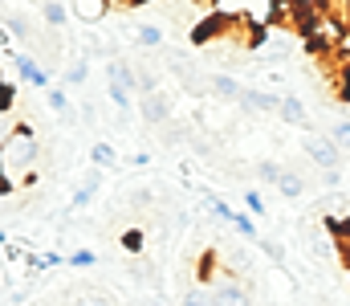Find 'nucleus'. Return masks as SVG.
<instances>
[{"label":"nucleus","instance_id":"33","mask_svg":"<svg viewBox=\"0 0 350 306\" xmlns=\"http://www.w3.org/2000/svg\"><path fill=\"white\" fill-rule=\"evenodd\" d=\"M347 180H350V172H347Z\"/></svg>","mask_w":350,"mask_h":306},{"label":"nucleus","instance_id":"26","mask_svg":"<svg viewBox=\"0 0 350 306\" xmlns=\"http://www.w3.org/2000/svg\"><path fill=\"white\" fill-rule=\"evenodd\" d=\"M45 102H49V110H53V114H66V110H70V99H66V90H62V86H53V90L45 94Z\"/></svg>","mask_w":350,"mask_h":306},{"label":"nucleus","instance_id":"24","mask_svg":"<svg viewBox=\"0 0 350 306\" xmlns=\"http://www.w3.org/2000/svg\"><path fill=\"white\" fill-rule=\"evenodd\" d=\"M106 94H110V102H114L118 110H131V102H135L131 90H122V86H114V82H106Z\"/></svg>","mask_w":350,"mask_h":306},{"label":"nucleus","instance_id":"4","mask_svg":"<svg viewBox=\"0 0 350 306\" xmlns=\"http://www.w3.org/2000/svg\"><path fill=\"white\" fill-rule=\"evenodd\" d=\"M139 114H143V123H151V127H163V123L172 118V99H167L163 90H155V94H143V99H139Z\"/></svg>","mask_w":350,"mask_h":306},{"label":"nucleus","instance_id":"20","mask_svg":"<svg viewBox=\"0 0 350 306\" xmlns=\"http://www.w3.org/2000/svg\"><path fill=\"white\" fill-rule=\"evenodd\" d=\"M326 135H330V143H334L338 151H350V118H342V123H334V127H330Z\"/></svg>","mask_w":350,"mask_h":306},{"label":"nucleus","instance_id":"5","mask_svg":"<svg viewBox=\"0 0 350 306\" xmlns=\"http://www.w3.org/2000/svg\"><path fill=\"white\" fill-rule=\"evenodd\" d=\"M12 66H16V74H21V82H29V86H37V90H53L49 86V74H45V66L37 62V58H29V53H16L12 58Z\"/></svg>","mask_w":350,"mask_h":306},{"label":"nucleus","instance_id":"28","mask_svg":"<svg viewBox=\"0 0 350 306\" xmlns=\"http://www.w3.org/2000/svg\"><path fill=\"white\" fill-rule=\"evenodd\" d=\"M245 208H249V216H253V220L265 212V196L257 192V188H249V192H245Z\"/></svg>","mask_w":350,"mask_h":306},{"label":"nucleus","instance_id":"25","mask_svg":"<svg viewBox=\"0 0 350 306\" xmlns=\"http://www.w3.org/2000/svg\"><path fill=\"white\" fill-rule=\"evenodd\" d=\"M98 257H94V249H74L70 257H66V266H74V270H90Z\"/></svg>","mask_w":350,"mask_h":306},{"label":"nucleus","instance_id":"19","mask_svg":"<svg viewBox=\"0 0 350 306\" xmlns=\"http://www.w3.org/2000/svg\"><path fill=\"white\" fill-rule=\"evenodd\" d=\"M16 127H21V123L12 118V106H4V102H0V151L8 147V139H12V131H16Z\"/></svg>","mask_w":350,"mask_h":306},{"label":"nucleus","instance_id":"9","mask_svg":"<svg viewBox=\"0 0 350 306\" xmlns=\"http://www.w3.org/2000/svg\"><path fill=\"white\" fill-rule=\"evenodd\" d=\"M277 114H281V123H289V127H306V102L297 99V94H285L281 106H277Z\"/></svg>","mask_w":350,"mask_h":306},{"label":"nucleus","instance_id":"21","mask_svg":"<svg viewBox=\"0 0 350 306\" xmlns=\"http://www.w3.org/2000/svg\"><path fill=\"white\" fill-rule=\"evenodd\" d=\"M86 78H90V66H86V62H74L70 70H62V82H66V86H82Z\"/></svg>","mask_w":350,"mask_h":306},{"label":"nucleus","instance_id":"32","mask_svg":"<svg viewBox=\"0 0 350 306\" xmlns=\"http://www.w3.org/2000/svg\"><path fill=\"white\" fill-rule=\"evenodd\" d=\"M0 286H4V274H0Z\"/></svg>","mask_w":350,"mask_h":306},{"label":"nucleus","instance_id":"11","mask_svg":"<svg viewBox=\"0 0 350 306\" xmlns=\"http://www.w3.org/2000/svg\"><path fill=\"white\" fill-rule=\"evenodd\" d=\"M70 16H78L82 25H98L106 16V4L102 0H78V4H70Z\"/></svg>","mask_w":350,"mask_h":306},{"label":"nucleus","instance_id":"30","mask_svg":"<svg viewBox=\"0 0 350 306\" xmlns=\"http://www.w3.org/2000/svg\"><path fill=\"white\" fill-rule=\"evenodd\" d=\"M8 245H12V241H8V233L0 229V249H8Z\"/></svg>","mask_w":350,"mask_h":306},{"label":"nucleus","instance_id":"12","mask_svg":"<svg viewBox=\"0 0 350 306\" xmlns=\"http://www.w3.org/2000/svg\"><path fill=\"white\" fill-rule=\"evenodd\" d=\"M277 192H281L285 201H297V196L306 192V180H301L293 168H285V172H281V180H277Z\"/></svg>","mask_w":350,"mask_h":306},{"label":"nucleus","instance_id":"31","mask_svg":"<svg viewBox=\"0 0 350 306\" xmlns=\"http://www.w3.org/2000/svg\"><path fill=\"white\" fill-rule=\"evenodd\" d=\"M147 306H159V303H155V298H147Z\"/></svg>","mask_w":350,"mask_h":306},{"label":"nucleus","instance_id":"17","mask_svg":"<svg viewBox=\"0 0 350 306\" xmlns=\"http://www.w3.org/2000/svg\"><path fill=\"white\" fill-rule=\"evenodd\" d=\"M228 225H232V229H237L245 241H261V233H257V220H253L249 212H232V220H228Z\"/></svg>","mask_w":350,"mask_h":306},{"label":"nucleus","instance_id":"10","mask_svg":"<svg viewBox=\"0 0 350 306\" xmlns=\"http://www.w3.org/2000/svg\"><path fill=\"white\" fill-rule=\"evenodd\" d=\"M0 29L12 33L16 41H29V37H33V25H29V16H21V12H0Z\"/></svg>","mask_w":350,"mask_h":306},{"label":"nucleus","instance_id":"2","mask_svg":"<svg viewBox=\"0 0 350 306\" xmlns=\"http://www.w3.org/2000/svg\"><path fill=\"white\" fill-rule=\"evenodd\" d=\"M301 151H306V160H310L314 168H322V176H326V172H338V164H342V151L330 143V135H318V131H310V135L301 139Z\"/></svg>","mask_w":350,"mask_h":306},{"label":"nucleus","instance_id":"3","mask_svg":"<svg viewBox=\"0 0 350 306\" xmlns=\"http://www.w3.org/2000/svg\"><path fill=\"white\" fill-rule=\"evenodd\" d=\"M212 303L216 306H253V290H249L241 278L220 274V278L212 282Z\"/></svg>","mask_w":350,"mask_h":306},{"label":"nucleus","instance_id":"22","mask_svg":"<svg viewBox=\"0 0 350 306\" xmlns=\"http://www.w3.org/2000/svg\"><path fill=\"white\" fill-rule=\"evenodd\" d=\"M281 172H285V168H281V164H273V160H261V164H257V180H261V184H277V180H281Z\"/></svg>","mask_w":350,"mask_h":306},{"label":"nucleus","instance_id":"8","mask_svg":"<svg viewBox=\"0 0 350 306\" xmlns=\"http://www.w3.org/2000/svg\"><path fill=\"white\" fill-rule=\"evenodd\" d=\"M98 188H102V172L94 168V172L86 176V180L78 184V192L70 196V208H74V212H82V208H90V204H94V196H98Z\"/></svg>","mask_w":350,"mask_h":306},{"label":"nucleus","instance_id":"16","mask_svg":"<svg viewBox=\"0 0 350 306\" xmlns=\"http://www.w3.org/2000/svg\"><path fill=\"white\" fill-rule=\"evenodd\" d=\"M261 37H265V33H261ZM289 49H293V45H289L285 37H277V33H269V37L261 41V53H265V58H273V62H277V58H289Z\"/></svg>","mask_w":350,"mask_h":306},{"label":"nucleus","instance_id":"13","mask_svg":"<svg viewBox=\"0 0 350 306\" xmlns=\"http://www.w3.org/2000/svg\"><path fill=\"white\" fill-rule=\"evenodd\" d=\"M163 37H167V33H163L159 25H139V29H135V45H139V49H159Z\"/></svg>","mask_w":350,"mask_h":306},{"label":"nucleus","instance_id":"6","mask_svg":"<svg viewBox=\"0 0 350 306\" xmlns=\"http://www.w3.org/2000/svg\"><path fill=\"white\" fill-rule=\"evenodd\" d=\"M241 106H245L249 114H277L281 99H277V94H269V90H253V86H249V90L241 94Z\"/></svg>","mask_w":350,"mask_h":306},{"label":"nucleus","instance_id":"23","mask_svg":"<svg viewBox=\"0 0 350 306\" xmlns=\"http://www.w3.org/2000/svg\"><path fill=\"white\" fill-rule=\"evenodd\" d=\"M74 306H114V298H110L106 290H82Z\"/></svg>","mask_w":350,"mask_h":306},{"label":"nucleus","instance_id":"27","mask_svg":"<svg viewBox=\"0 0 350 306\" xmlns=\"http://www.w3.org/2000/svg\"><path fill=\"white\" fill-rule=\"evenodd\" d=\"M143 241H147V237H143V229H126V233H122V249H126V253H139V249H143Z\"/></svg>","mask_w":350,"mask_h":306},{"label":"nucleus","instance_id":"7","mask_svg":"<svg viewBox=\"0 0 350 306\" xmlns=\"http://www.w3.org/2000/svg\"><path fill=\"white\" fill-rule=\"evenodd\" d=\"M208 90L220 102H241V94H245V86L232 74H208Z\"/></svg>","mask_w":350,"mask_h":306},{"label":"nucleus","instance_id":"1","mask_svg":"<svg viewBox=\"0 0 350 306\" xmlns=\"http://www.w3.org/2000/svg\"><path fill=\"white\" fill-rule=\"evenodd\" d=\"M37 155H41V143H37V131L33 127H16L12 131V139H8V147L0 151V180L12 188V180L21 176V180H37Z\"/></svg>","mask_w":350,"mask_h":306},{"label":"nucleus","instance_id":"15","mask_svg":"<svg viewBox=\"0 0 350 306\" xmlns=\"http://www.w3.org/2000/svg\"><path fill=\"white\" fill-rule=\"evenodd\" d=\"M41 21H45L49 29H62V25L70 21V8L57 4V0H49V4H41Z\"/></svg>","mask_w":350,"mask_h":306},{"label":"nucleus","instance_id":"29","mask_svg":"<svg viewBox=\"0 0 350 306\" xmlns=\"http://www.w3.org/2000/svg\"><path fill=\"white\" fill-rule=\"evenodd\" d=\"M261 249L269 253V257H273V262H277V266H285V245H281V241H273V237H265V241H261Z\"/></svg>","mask_w":350,"mask_h":306},{"label":"nucleus","instance_id":"18","mask_svg":"<svg viewBox=\"0 0 350 306\" xmlns=\"http://www.w3.org/2000/svg\"><path fill=\"white\" fill-rule=\"evenodd\" d=\"M179 306H216L212 303V286H187Z\"/></svg>","mask_w":350,"mask_h":306},{"label":"nucleus","instance_id":"14","mask_svg":"<svg viewBox=\"0 0 350 306\" xmlns=\"http://www.w3.org/2000/svg\"><path fill=\"white\" fill-rule=\"evenodd\" d=\"M90 164H94L98 172H102V168H118V151H114L110 143H102V139H98V143L90 147Z\"/></svg>","mask_w":350,"mask_h":306}]
</instances>
